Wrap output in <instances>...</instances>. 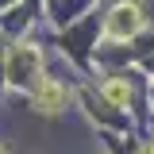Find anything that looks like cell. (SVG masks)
<instances>
[{
  "label": "cell",
  "mask_w": 154,
  "mask_h": 154,
  "mask_svg": "<svg viewBox=\"0 0 154 154\" xmlns=\"http://www.w3.org/2000/svg\"><path fill=\"white\" fill-rule=\"evenodd\" d=\"M104 96H108L112 104H127V85H123V81H108V85H104Z\"/></svg>",
  "instance_id": "obj_3"
},
{
  "label": "cell",
  "mask_w": 154,
  "mask_h": 154,
  "mask_svg": "<svg viewBox=\"0 0 154 154\" xmlns=\"http://www.w3.org/2000/svg\"><path fill=\"white\" fill-rule=\"evenodd\" d=\"M62 85H58V81H38V108H42V112H58V108H62Z\"/></svg>",
  "instance_id": "obj_2"
},
{
  "label": "cell",
  "mask_w": 154,
  "mask_h": 154,
  "mask_svg": "<svg viewBox=\"0 0 154 154\" xmlns=\"http://www.w3.org/2000/svg\"><path fill=\"white\" fill-rule=\"evenodd\" d=\"M139 8L135 4H119L112 12V19H108V35H116V38H127V35H135L139 31Z\"/></svg>",
  "instance_id": "obj_1"
}]
</instances>
